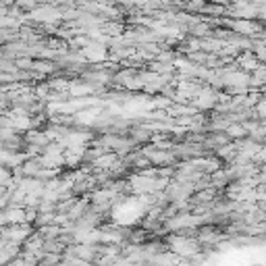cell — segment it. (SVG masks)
<instances>
[{"label": "cell", "instance_id": "3", "mask_svg": "<svg viewBox=\"0 0 266 266\" xmlns=\"http://www.w3.org/2000/svg\"><path fill=\"white\" fill-rule=\"evenodd\" d=\"M227 133H229V137H233V140H244L248 131L244 125H227Z\"/></svg>", "mask_w": 266, "mask_h": 266}, {"label": "cell", "instance_id": "2", "mask_svg": "<svg viewBox=\"0 0 266 266\" xmlns=\"http://www.w3.org/2000/svg\"><path fill=\"white\" fill-rule=\"evenodd\" d=\"M231 27L237 29L239 33H244V36H252L254 31H258L260 25H256V23H250V19L246 21H237V23H231Z\"/></svg>", "mask_w": 266, "mask_h": 266}, {"label": "cell", "instance_id": "1", "mask_svg": "<svg viewBox=\"0 0 266 266\" xmlns=\"http://www.w3.org/2000/svg\"><path fill=\"white\" fill-rule=\"evenodd\" d=\"M258 65H260V61L256 59V54H254L252 50H246L244 54H241V59H239V67H241V71L252 73Z\"/></svg>", "mask_w": 266, "mask_h": 266}, {"label": "cell", "instance_id": "4", "mask_svg": "<svg viewBox=\"0 0 266 266\" xmlns=\"http://www.w3.org/2000/svg\"><path fill=\"white\" fill-rule=\"evenodd\" d=\"M252 52L256 54V59H258L260 63L266 61V44H256V46H252Z\"/></svg>", "mask_w": 266, "mask_h": 266}]
</instances>
